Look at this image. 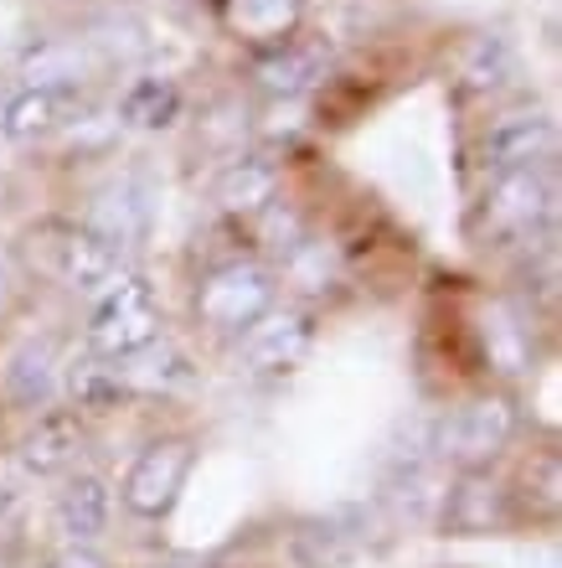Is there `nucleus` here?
<instances>
[{
    "instance_id": "obj_1",
    "label": "nucleus",
    "mask_w": 562,
    "mask_h": 568,
    "mask_svg": "<svg viewBox=\"0 0 562 568\" xmlns=\"http://www.w3.org/2000/svg\"><path fill=\"white\" fill-rule=\"evenodd\" d=\"M532 408L521 404L511 383H480V388L459 393L454 404L433 419L429 429V460L439 470H490V465H511L521 434H527Z\"/></svg>"
},
{
    "instance_id": "obj_2",
    "label": "nucleus",
    "mask_w": 562,
    "mask_h": 568,
    "mask_svg": "<svg viewBox=\"0 0 562 568\" xmlns=\"http://www.w3.org/2000/svg\"><path fill=\"white\" fill-rule=\"evenodd\" d=\"M196 465H202L196 429H150L114 476L119 517L134 527H165L192 491Z\"/></svg>"
},
{
    "instance_id": "obj_3",
    "label": "nucleus",
    "mask_w": 562,
    "mask_h": 568,
    "mask_svg": "<svg viewBox=\"0 0 562 568\" xmlns=\"http://www.w3.org/2000/svg\"><path fill=\"white\" fill-rule=\"evenodd\" d=\"M165 336H171V321H165L161 284L140 264H130L104 295H93L78 326V346L99 362H134Z\"/></svg>"
},
{
    "instance_id": "obj_4",
    "label": "nucleus",
    "mask_w": 562,
    "mask_h": 568,
    "mask_svg": "<svg viewBox=\"0 0 562 568\" xmlns=\"http://www.w3.org/2000/svg\"><path fill=\"white\" fill-rule=\"evenodd\" d=\"M284 300L279 270L258 254H233L217 258L192 280V326L207 342L227 346L258 321L264 311H274Z\"/></svg>"
},
{
    "instance_id": "obj_5",
    "label": "nucleus",
    "mask_w": 562,
    "mask_h": 568,
    "mask_svg": "<svg viewBox=\"0 0 562 568\" xmlns=\"http://www.w3.org/2000/svg\"><path fill=\"white\" fill-rule=\"evenodd\" d=\"M552 217H558V176L548 165H521L486 176L480 202H474V239L480 243H537L552 239Z\"/></svg>"
},
{
    "instance_id": "obj_6",
    "label": "nucleus",
    "mask_w": 562,
    "mask_h": 568,
    "mask_svg": "<svg viewBox=\"0 0 562 568\" xmlns=\"http://www.w3.org/2000/svg\"><path fill=\"white\" fill-rule=\"evenodd\" d=\"M315 342H320V311L299 305V300H279L237 342H227V362L248 383H284L310 362Z\"/></svg>"
},
{
    "instance_id": "obj_7",
    "label": "nucleus",
    "mask_w": 562,
    "mask_h": 568,
    "mask_svg": "<svg viewBox=\"0 0 562 568\" xmlns=\"http://www.w3.org/2000/svg\"><path fill=\"white\" fill-rule=\"evenodd\" d=\"M93 439H99V429L73 404H52L42 414L21 419V429L11 439V465H16V476L31 480V486H52L68 470L89 465Z\"/></svg>"
},
{
    "instance_id": "obj_8",
    "label": "nucleus",
    "mask_w": 562,
    "mask_h": 568,
    "mask_svg": "<svg viewBox=\"0 0 562 568\" xmlns=\"http://www.w3.org/2000/svg\"><path fill=\"white\" fill-rule=\"evenodd\" d=\"M433 527L445 538H505V532H517V501H511L505 465L445 470V491H433Z\"/></svg>"
},
{
    "instance_id": "obj_9",
    "label": "nucleus",
    "mask_w": 562,
    "mask_h": 568,
    "mask_svg": "<svg viewBox=\"0 0 562 568\" xmlns=\"http://www.w3.org/2000/svg\"><path fill=\"white\" fill-rule=\"evenodd\" d=\"M119 527V496L114 476L104 465H78L62 480H52V501H47V532L52 548H104Z\"/></svg>"
},
{
    "instance_id": "obj_10",
    "label": "nucleus",
    "mask_w": 562,
    "mask_h": 568,
    "mask_svg": "<svg viewBox=\"0 0 562 568\" xmlns=\"http://www.w3.org/2000/svg\"><path fill=\"white\" fill-rule=\"evenodd\" d=\"M62 362H68V352L52 331H27L0 357V404L11 408L16 419L62 404Z\"/></svg>"
},
{
    "instance_id": "obj_11",
    "label": "nucleus",
    "mask_w": 562,
    "mask_h": 568,
    "mask_svg": "<svg viewBox=\"0 0 562 568\" xmlns=\"http://www.w3.org/2000/svg\"><path fill=\"white\" fill-rule=\"evenodd\" d=\"M552 155H558V120L542 104L505 109L474 140L480 176H501V171H521V165H548Z\"/></svg>"
},
{
    "instance_id": "obj_12",
    "label": "nucleus",
    "mask_w": 562,
    "mask_h": 568,
    "mask_svg": "<svg viewBox=\"0 0 562 568\" xmlns=\"http://www.w3.org/2000/svg\"><path fill=\"white\" fill-rule=\"evenodd\" d=\"M78 223H89L99 239H109L119 254L140 264L150 233H155V192H150V181L140 171H119L89 196Z\"/></svg>"
},
{
    "instance_id": "obj_13",
    "label": "nucleus",
    "mask_w": 562,
    "mask_h": 568,
    "mask_svg": "<svg viewBox=\"0 0 562 568\" xmlns=\"http://www.w3.org/2000/svg\"><path fill=\"white\" fill-rule=\"evenodd\" d=\"M212 207L233 217V223H253L258 212L284 196V155L268 145H243L223 155V165L212 171Z\"/></svg>"
},
{
    "instance_id": "obj_14",
    "label": "nucleus",
    "mask_w": 562,
    "mask_h": 568,
    "mask_svg": "<svg viewBox=\"0 0 562 568\" xmlns=\"http://www.w3.org/2000/svg\"><path fill=\"white\" fill-rule=\"evenodd\" d=\"M47 248H52V264H47L52 280H58L73 300H83V305H89L93 295H104L109 284L134 264V258H124L109 239H99L89 223H78V217L73 223H62Z\"/></svg>"
},
{
    "instance_id": "obj_15",
    "label": "nucleus",
    "mask_w": 562,
    "mask_h": 568,
    "mask_svg": "<svg viewBox=\"0 0 562 568\" xmlns=\"http://www.w3.org/2000/svg\"><path fill=\"white\" fill-rule=\"evenodd\" d=\"M330 78V47L315 37H289V42L258 47L248 58V83L264 99H310Z\"/></svg>"
},
{
    "instance_id": "obj_16",
    "label": "nucleus",
    "mask_w": 562,
    "mask_h": 568,
    "mask_svg": "<svg viewBox=\"0 0 562 568\" xmlns=\"http://www.w3.org/2000/svg\"><path fill=\"white\" fill-rule=\"evenodd\" d=\"M78 109H83V89H68V83H21L6 99V109H0V140L6 145L52 140Z\"/></svg>"
},
{
    "instance_id": "obj_17",
    "label": "nucleus",
    "mask_w": 562,
    "mask_h": 568,
    "mask_svg": "<svg viewBox=\"0 0 562 568\" xmlns=\"http://www.w3.org/2000/svg\"><path fill=\"white\" fill-rule=\"evenodd\" d=\"M305 16H310V0H212V21L248 52L299 37Z\"/></svg>"
},
{
    "instance_id": "obj_18",
    "label": "nucleus",
    "mask_w": 562,
    "mask_h": 568,
    "mask_svg": "<svg viewBox=\"0 0 562 568\" xmlns=\"http://www.w3.org/2000/svg\"><path fill=\"white\" fill-rule=\"evenodd\" d=\"M511 501H517V527H558L562 517V455L558 445H532L517 465H505Z\"/></svg>"
},
{
    "instance_id": "obj_19",
    "label": "nucleus",
    "mask_w": 562,
    "mask_h": 568,
    "mask_svg": "<svg viewBox=\"0 0 562 568\" xmlns=\"http://www.w3.org/2000/svg\"><path fill=\"white\" fill-rule=\"evenodd\" d=\"M62 404H73L89 424H99L109 414H119L124 404H134V398L124 373H119V362H99L78 346L73 357L62 362Z\"/></svg>"
},
{
    "instance_id": "obj_20",
    "label": "nucleus",
    "mask_w": 562,
    "mask_h": 568,
    "mask_svg": "<svg viewBox=\"0 0 562 568\" xmlns=\"http://www.w3.org/2000/svg\"><path fill=\"white\" fill-rule=\"evenodd\" d=\"M517 78V42L505 31H474L459 47V89L470 99H490Z\"/></svg>"
},
{
    "instance_id": "obj_21",
    "label": "nucleus",
    "mask_w": 562,
    "mask_h": 568,
    "mask_svg": "<svg viewBox=\"0 0 562 568\" xmlns=\"http://www.w3.org/2000/svg\"><path fill=\"white\" fill-rule=\"evenodd\" d=\"M181 109H186V93L176 78L145 73L114 99V120L119 130H171L181 120Z\"/></svg>"
},
{
    "instance_id": "obj_22",
    "label": "nucleus",
    "mask_w": 562,
    "mask_h": 568,
    "mask_svg": "<svg viewBox=\"0 0 562 568\" xmlns=\"http://www.w3.org/2000/svg\"><path fill=\"white\" fill-rule=\"evenodd\" d=\"M248 227H253V239H258V258H268V264H279L284 254H295L299 243L315 233L310 212L299 207L295 196H274Z\"/></svg>"
},
{
    "instance_id": "obj_23",
    "label": "nucleus",
    "mask_w": 562,
    "mask_h": 568,
    "mask_svg": "<svg viewBox=\"0 0 562 568\" xmlns=\"http://www.w3.org/2000/svg\"><path fill=\"white\" fill-rule=\"evenodd\" d=\"M47 568H119L104 548H52Z\"/></svg>"
},
{
    "instance_id": "obj_24",
    "label": "nucleus",
    "mask_w": 562,
    "mask_h": 568,
    "mask_svg": "<svg viewBox=\"0 0 562 568\" xmlns=\"http://www.w3.org/2000/svg\"><path fill=\"white\" fill-rule=\"evenodd\" d=\"M0 568H27V558H21L11 532H0Z\"/></svg>"
},
{
    "instance_id": "obj_25",
    "label": "nucleus",
    "mask_w": 562,
    "mask_h": 568,
    "mask_svg": "<svg viewBox=\"0 0 562 568\" xmlns=\"http://www.w3.org/2000/svg\"><path fill=\"white\" fill-rule=\"evenodd\" d=\"M140 568H181V564H140Z\"/></svg>"
}]
</instances>
